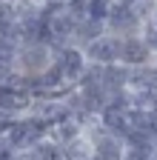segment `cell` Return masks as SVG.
<instances>
[{
    "label": "cell",
    "instance_id": "cell-7",
    "mask_svg": "<svg viewBox=\"0 0 157 160\" xmlns=\"http://www.w3.org/2000/svg\"><path fill=\"white\" fill-rule=\"evenodd\" d=\"M129 89H131V92H157V60L131 69Z\"/></svg>",
    "mask_w": 157,
    "mask_h": 160
},
{
    "label": "cell",
    "instance_id": "cell-11",
    "mask_svg": "<svg viewBox=\"0 0 157 160\" xmlns=\"http://www.w3.org/2000/svg\"><path fill=\"white\" fill-rule=\"evenodd\" d=\"M29 157H34V160H66V152L52 134H46L43 140H37L29 149Z\"/></svg>",
    "mask_w": 157,
    "mask_h": 160
},
{
    "label": "cell",
    "instance_id": "cell-17",
    "mask_svg": "<svg viewBox=\"0 0 157 160\" xmlns=\"http://www.w3.org/2000/svg\"><path fill=\"white\" fill-rule=\"evenodd\" d=\"M60 3H71V0H60Z\"/></svg>",
    "mask_w": 157,
    "mask_h": 160
},
{
    "label": "cell",
    "instance_id": "cell-2",
    "mask_svg": "<svg viewBox=\"0 0 157 160\" xmlns=\"http://www.w3.org/2000/svg\"><path fill=\"white\" fill-rule=\"evenodd\" d=\"M43 14H46V43H52L57 52L66 49V46H74V29H77V20L80 17L66 3H60V0L46 3Z\"/></svg>",
    "mask_w": 157,
    "mask_h": 160
},
{
    "label": "cell",
    "instance_id": "cell-9",
    "mask_svg": "<svg viewBox=\"0 0 157 160\" xmlns=\"http://www.w3.org/2000/svg\"><path fill=\"white\" fill-rule=\"evenodd\" d=\"M129 77H131V69L126 63H109L103 66V86L109 94H120L129 89Z\"/></svg>",
    "mask_w": 157,
    "mask_h": 160
},
{
    "label": "cell",
    "instance_id": "cell-10",
    "mask_svg": "<svg viewBox=\"0 0 157 160\" xmlns=\"http://www.w3.org/2000/svg\"><path fill=\"white\" fill-rule=\"evenodd\" d=\"M100 34H106V23H100V20H94V17H80L77 20V29H74V46L86 49Z\"/></svg>",
    "mask_w": 157,
    "mask_h": 160
},
{
    "label": "cell",
    "instance_id": "cell-14",
    "mask_svg": "<svg viewBox=\"0 0 157 160\" xmlns=\"http://www.w3.org/2000/svg\"><path fill=\"white\" fill-rule=\"evenodd\" d=\"M123 160H154V149L151 146H126Z\"/></svg>",
    "mask_w": 157,
    "mask_h": 160
},
{
    "label": "cell",
    "instance_id": "cell-18",
    "mask_svg": "<svg viewBox=\"0 0 157 160\" xmlns=\"http://www.w3.org/2000/svg\"><path fill=\"white\" fill-rule=\"evenodd\" d=\"M26 154H29V152H26ZM29 160H34V157H29Z\"/></svg>",
    "mask_w": 157,
    "mask_h": 160
},
{
    "label": "cell",
    "instance_id": "cell-1",
    "mask_svg": "<svg viewBox=\"0 0 157 160\" xmlns=\"http://www.w3.org/2000/svg\"><path fill=\"white\" fill-rule=\"evenodd\" d=\"M57 49L46 40H29V43H20L14 52V69L23 80H40L49 66L54 63Z\"/></svg>",
    "mask_w": 157,
    "mask_h": 160
},
{
    "label": "cell",
    "instance_id": "cell-4",
    "mask_svg": "<svg viewBox=\"0 0 157 160\" xmlns=\"http://www.w3.org/2000/svg\"><path fill=\"white\" fill-rule=\"evenodd\" d=\"M86 57L89 63H100V66H109V63H120V52H123V37H117L111 32L100 34L94 40V43H89L86 49Z\"/></svg>",
    "mask_w": 157,
    "mask_h": 160
},
{
    "label": "cell",
    "instance_id": "cell-13",
    "mask_svg": "<svg viewBox=\"0 0 157 160\" xmlns=\"http://www.w3.org/2000/svg\"><path fill=\"white\" fill-rule=\"evenodd\" d=\"M143 37H146V43L151 46V52L157 54V14L154 17H149L146 23H143V32H140Z\"/></svg>",
    "mask_w": 157,
    "mask_h": 160
},
{
    "label": "cell",
    "instance_id": "cell-15",
    "mask_svg": "<svg viewBox=\"0 0 157 160\" xmlns=\"http://www.w3.org/2000/svg\"><path fill=\"white\" fill-rule=\"evenodd\" d=\"M114 3H120V6H137V3H143V0H114Z\"/></svg>",
    "mask_w": 157,
    "mask_h": 160
},
{
    "label": "cell",
    "instance_id": "cell-3",
    "mask_svg": "<svg viewBox=\"0 0 157 160\" xmlns=\"http://www.w3.org/2000/svg\"><path fill=\"white\" fill-rule=\"evenodd\" d=\"M106 32H111L117 37H134V34L143 32V20H140V14L134 12V6L114 3V9H111V14L106 20Z\"/></svg>",
    "mask_w": 157,
    "mask_h": 160
},
{
    "label": "cell",
    "instance_id": "cell-5",
    "mask_svg": "<svg viewBox=\"0 0 157 160\" xmlns=\"http://www.w3.org/2000/svg\"><path fill=\"white\" fill-rule=\"evenodd\" d=\"M157 60V54L151 52V46L146 43L143 34H134V37H123V52H120V63H126L129 69L134 66H143Z\"/></svg>",
    "mask_w": 157,
    "mask_h": 160
},
{
    "label": "cell",
    "instance_id": "cell-16",
    "mask_svg": "<svg viewBox=\"0 0 157 160\" xmlns=\"http://www.w3.org/2000/svg\"><path fill=\"white\" fill-rule=\"evenodd\" d=\"M9 160H29V154H26V152H17V154H14V157H9Z\"/></svg>",
    "mask_w": 157,
    "mask_h": 160
},
{
    "label": "cell",
    "instance_id": "cell-8",
    "mask_svg": "<svg viewBox=\"0 0 157 160\" xmlns=\"http://www.w3.org/2000/svg\"><path fill=\"white\" fill-rule=\"evenodd\" d=\"M83 132H86L83 120H80V117H74V114H69V117H63V120H57V123L49 126V134H52L60 146L71 143V140H74V137H80Z\"/></svg>",
    "mask_w": 157,
    "mask_h": 160
},
{
    "label": "cell",
    "instance_id": "cell-12",
    "mask_svg": "<svg viewBox=\"0 0 157 160\" xmlns=\"http://www.w3.org/2000/svg\"><path fill=\"white\" fill-rule=\"evenodd\" d=\"M114 9V0H89V12L86 17H94V20H100V23H106L109 14Z\"/></svg>",
    "mask_w": 157,
    "mask_h": 160
},
{
    "label": "cell",
    "instance_id": "cell-6",
    "mask_svg": "<svg viewBox=\"0 0 157 160\" xmlns=\"http://www.w3.org/2000/svg\"><path fill=\"white\" fill-rule=\"evenodd\" d=\"M57 57H60V63H63V74L69 80V86H77V83H80V77L86 74V69H89L86 52L80 46H66V49L57 52Z\"/></svg>",
    "mask_w": 157,
    "mask_h": 160
}]
</instances>
